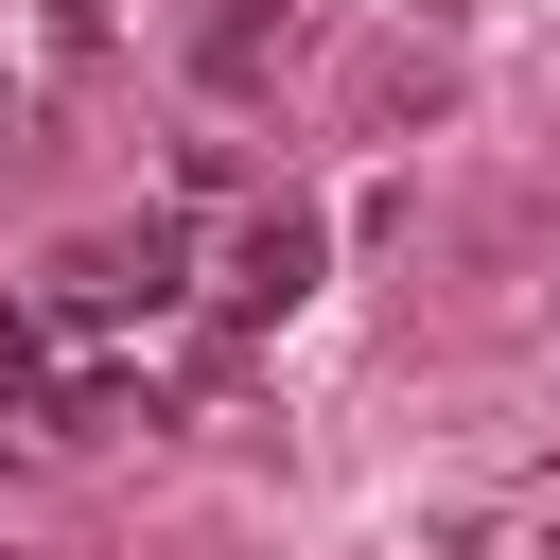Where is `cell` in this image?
I'll list each match as a JSON object with an SVG mask.
<instances>
[{
	"instance_id": "cell-1",
	"label": "cell",
	"mask_w": 560,
	"mask_h": 560,
	"mask_svg": "<svg viewBox=\"0 0 560 560\" xmlns=\"http://www.w3.org/2000/svg\"><path fill=\"white\" fill-rule=\"evenodd\" d=\"M298 280H315V210H245V228H228V262H210V298H228V315H280Z\"/></svg>"
}]
</instances>
